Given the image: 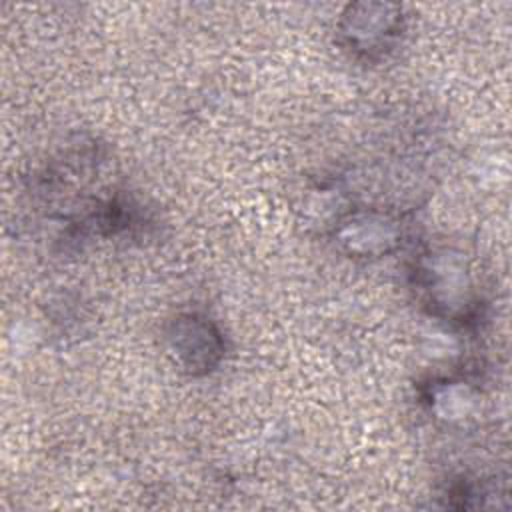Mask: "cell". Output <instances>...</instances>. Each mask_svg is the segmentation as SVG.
Returning a JSON list of instances; mask_svg holds the SVG:
<instances>
[{
  "label": "cell",
  "instance_id": "obj_1",
  "mask_svg": "<svg viewBox=\"0 0 512 512\" xmlns=\"http://www.w3.org/2000/svg\"><path fill=\"white\" fill-rule=\"evenodd\" d=\"M414 286L430 312L450 322H464L476 310L472 276L460 256L448 250L426 252L414 266Z\"/></svg>",
  "mask_w": 512,
  "mask_h": 512
},
{
  "label": "cell",
  "instance_id": "obj_2",
  "mask_svg": "<svg viewBox=\"0 0 512 512\" xmlns=\"http://www.w3.org/2000/svg\"><path fill=\"white\" fill-rule=\"evenodd\" d=\"M342 46L356 58L386 56L404 32L402 8L396 4H350L338 24Z\"/></svg>",
  "mask_w": 512,
  "mask_h": 512
},
{
  "label": "cell",
  "instance_id": "obj_3",
  "mask_svg": "<svg viewBox=\"0 0 512 512\" xmlns=\"http://www.w3.org/2000/svg\"><path fill=\"white\" fill-rule=\"evenodd\" d=\"M168 350L192 376L210 374L224 358V336L206 314L182 312L166 328Z\"/></svg>",
  "mask_w": 512,
  "mask_h": 512
},
{
  "label": "cell",
  "instance_id": "obj_4",
  "mask_svg": "<svg viewBox=\"0 0 512 512\" xmlns=\"http://www.w3.org/2000/svg\"><path fill=\"white\" fill-rule=\"evenodd\" d=\"M334 238L350 256L372 258L392 252L402 238V230L390 214L358 210L338 222Z\"/></svg>",
  "mask_w": 512,
  "mask_h": 512
}]
</instances>
